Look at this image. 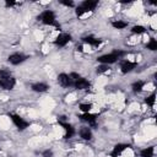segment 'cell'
<instances>
[{
  "mask_svg": "<svg viewBox=\"0 0 157 157\" xmlns=\"http://www.w3.org/2000/svg\"><path fill=\"white\" fill-rule=\"evenodd\" d=\"M126 52L125 50H121V49H114L109 53H105V54H102L97 58V61L99 64H104V65H112V64H115L117 61L121 60L123 56H125Z\"/></svg>",
  "mask_w": 157,
  "mask_h": 157,
  "instance_id": "cell-1",
  "label": "cell"
},
{
  "mask_svg": "<svg viewBox=\"0 0 157 157\" xmlns=\"http://www.w3.org/2000/svg\"><path fill=\"white\" fill-rule=\"evenodd\" d=\"M97 6H98L97 0H83L75 7V13L78 18H82L85 15L92 13Z\"/></svg>",
  "mask_w": 157,
  "mask_h": 157,
  "instance_id": "cell-2",
  "label": "cell"
},
{
  "mask_svg": "<svg viewBox=\"0 0 157 157\" xmlns=\"http://www.w3.org/2000/svg\"><path fill=\"white\" fill-rule=\"evenodd\" d=\"M37 20L43 23L44 26H49V27H55V28H59L60 29V25L56 20V15L53 10H44L42 11L38 16H37Z\"/></svg>",
  "mask_w": 157,
  "mask_h": 157,
  "instance_id": "cell-3",
  "label": "cell"
},
{
  "mask_svg": "<svg viewBox=\"0 0 157 157\" xmlns=\"http://www.w3.org/2000/svg\"><path fill=\"white\" fill-rule=\"evenodd\" d=\"M7 117L10 118V120L12 121V124L16 126V129L18 131H25L26 129H28L31 126V121L26 120L17 113H7Z\"/></svg>",
  "mask_w": 157,
  "mask_h": 157,
  "instance_id": "cell-4",
  "label": "cell"
},
{
  "mask_svg": "<svg viewBox=\"0 0 157 157\" xmlns=\"http://www.w3.org/2000/svg\"><path fill=\"white\" fill-rule=\"evenodd\" d=\"M58 124L64 129V139L69 140V139H72L75 135H76V129L74 128L72 124H70L69 121H65V118L64 117H58Z\"/></svg>",
  "mask_w": 157,
  "mask_h": 157,
  "instance_id": "cell-5",
  "label": "cell"
},
{
  "mask_svg": "<svg viewBox=\"0 0 157 157\" xmlns=\"http://www.w3.org/2000/svg\"><path fill=\"white\" fill-rule=\"evenodd\" d=\"M27 59H29V56L25 53H21V52H15V53H11L9 56H7V61L11 64V65H20L22 63H25Z\"/></svg>",
  "mask_w": 157,
  "mask_h": 157,
  "instance_id": "cell-6",
  "label": "cell"
},
{
  "mask_svg": "<svg viewBox=\"0 0 157 157\" xmlns=\"http://www.w3.org/2000/svg\"><path fill=\"white\" fill-rule=\"evenodd\" d=\"M16 86V78L12 75L0 76V88L5 91H12Z\"/></svg>",
  "mask_w": 157,
  "mask_h": 157,
  "instance_id": "cell-7",
  "label": "cell"
},
{
  "mask_svg": "<svg viewBox=\"0 0 157 157\" xmlns=\"http://www.w3.org/2000/svg\"><path fill=\"white\" fill-rule=\"evenodd\" d=\"M137 66V61H131L129 59H121L119 60V67H120V72L126 75L131 71H134Z\"/></svg>",
  "mask_w": 157,
  "mask_h": 157,
  "instance_id": "cell-8",
  "label": "cell"
},
{
  "mask_svg": "<svg viewBox=\"0 0 157 157\" xmlns=\"http://www.w3.org/2000/svg\"><path fill=\"white\" fill-rule=\"evenodd\" d=\"M71 39H72V37H71L70 33H65V32H63V33H59V34L55 37V39L53 40V43H54L56 47L63 48V47L67 45V44L71 42Z\"/></svg>",
  "mask_w": 157,
  "mask_h": 157,
  "instance_id": "cell-9",
  "label": "cell"
},
{
  "mask_svg": "<svg viewBox=\"0 0 157 157\" xmlns=\"http://www.w3.org/2000/svg\"><path fill=\"white\" fill-rule=\"evenodd\" d=\"M78 118L81 121H85L87 124V126H90L91 129L97 126V115L91 113V112L90 113H82L78 115Z\"/></svg>",
  "mask_w": 157,
  "mask_h": 157,
  "instance_id": "cell-10",
  "label": "cell"
},
{
  "mask_svg": "<svg viewBox=\"0 0 157 157\" xmlns=\"http://www.w3.org/2000/svg\"><path fill=\"white\" fill-rule=\"evenodd\" d=\"M72 87H74L75 90H77V91H85V90L91 88V82H90L86 77L81 76V77H78L77 80L74 81Z\"/></svg>",
  "mask_w": 157,
  "mask_h": 157,
  "instance_id": "cell-11",
  "label": "cell"
},
{
  "mask_svg": "<svg viewBox=\"0 0 157 157\" xmlns=\"http://www.w3.org/2000/svg\"><path fill=\"white\" fill-rule=\"evenodd\" d=\"M56 81H58V83L61 86V87H64V88H69V87H72V80H71V77L69 76V74H66V72H60L58 76H56Z\"/></svg>",
  "mask_w": 157,
  "mask_h": 157,
  "instance_id": "cell-12",
  "label": "cell"
},
{
  "mask_svg": "<svg viewBox=\"0 0 157 157\" xmlns=\"http://www.w3.org/2000/svg\"><path fill=\"white\" fill-rule=\"evenodd\" d=\"M81 39H82V43L83 44H87V45H90L92 48H98L103 43V40L101 38H97L94 36H85Z\"/></svg>",
  "mask_w": 157,
  "mask_h": 157,
  "instance_id": "cell-13",
  "label": "cell"
},
{
  "mask_svg": "<svg viewBox=\"0 0 157 157\" xmlns=\"http://www.w3.org/2000/svg\"><path fill=\"white\" fill-rule=\"evenodd\" d=\"M130 147H131L130 144H124V142L117 144V145L113 147L112 152H110V157H119L125 150H128V148H130Z\"/></svg>",
  "mask_w": 157,
  "mask_h": 157,
  "instance_id": "cell-14",
  "label": "cell"
},
{
  "mask_svg": "<svg viewBox=\"0 0 157 157\" xmlns=\"http://www.w3.org/2000/svg\"><path fill=\"white\" fill-rule=\"evenodd\" d=\"M49 85L47 82H34L31 85V90L36 93H44V92H48L49 91Z\"/></svg>",
  "mask_w": 157,
  "mask_h": 157,
  "instance_id": "cell-15",
  "label": "cell"
},
{
  "mask_svg": "<svg viewBox=\"0 0 157 157\" xmlns=\"http://www.w3.org/2000/svg\"><path fill=\"white\" fill-rule=\"evenodd\" d=\"M78 135L85 141H91L93 139V132H92V129L90 126H82V128H80Z\"/></svg>",
  "mask_w": 157,
  "mask_h": 157,
  "instance_id": "cell-16",
  "label": "cell"
},
{
  "mask_svg": "<svg viewBox=\"0 0 157 157\" xmlns=\"http://www.w3.org/2000/svg\"><path fill=\"white\" fill-rule=\"evenodd\" d=\"M145 86H146V81H144V80H137V81H135V82L131 83V91H132L135 94H137V93H140V92L144 91Z\"/></svg>",
  "mask_w": 157,
  "mask_h": 157,
  "instance_id": "cell-17",
  "label": "cell"
},
{
  "mask_svg": "<svg viewBox=\"0 0 157 157\" xmlns=\"http://www.w3.org/2000/svg\"><path fill=\"white\" fill-rule=\"evenodd\" d=\"M110 25L114 29H124V28L128 27L129 23L126 21H123V20H114V21L110 22Z\"/></svg>",
  "mask_w": 157,
  "mask_h": 157,
  "instance_id": "cell-18",
  "label": "cell"
},
{
  "mask_svg": "<svg viewBox=\"0 0 157 157\" xmlns=\"http://www.w3.org/2000/svg\"><path fill=\"white\" fill-rule=\"evenodd\" d=\"M153 156H155V146H148L140 151V157H153Z\"/></svg>",
  "mask_w": 157,
  "mask_h": 157,
  "instance_id": "cell-19",
  "label": "cell"
},
{
  "mask_svg": "<svg viewBox=\"0 0 157 157\" xmlns=\"http://www.w3.org/2000/svg\"><path fill=\"white\" fill-rule=\"evenodd\" d=\"M131 33L132 34H144V33H146L147 32V29H146V27L145 26H142V25H135V26H132L131 27Z\"/></svg>",
  "mask_w": 157,
  "mask_h": 157,
  "instance_id": "cell-20",
  "label": "cell"
},
{
  "mask_svg": "<svg viewBox=\"0 0 157 157\" xmlns=\"http://www.w3.org/2000/svg\"><path fill=\"white\" fill-rule=\"evenodd\" d=\"M145 48L148 49V50H151V52H156L157 50V40H156V38L151 37L148 39V42L145 44Z\"/></svg>",
  "mask_w": 157,
  "mask_h": 157,
  "instance_id": "cell-21",
  "label": "cell"
},
{
  "mask_svg": "<svg viewBox=\"0 0 157 157\" xmlns=\"http://www.w3.org/2000/svg\"><path fill=\"white\" fill-rule=\"evenodd\" d=\"M110 71V67L109 65H104V64H99L97 67H96V72L98 75H102V74H107Z\"/></svg>",
  "mask_w": 157,
  "mask_h": 157,
  "instance_id": "cell-22",
  "label": "cell"
},
{
  "mask_svg": "<svg viewBox=\"0 0 157 157\" xmlns=\"http://www.w3.org/2000/svg\"><path fill=\"white\" fill-rule=\"evenodd\" d=\"M145 103L148 105V107H153L155 105V103H156V92H152L150 96H147L146 98H145Z\"/></svg>",
  "mask_w": 157,
  "mask_h": 157,
  "instance_id": "cell-23",
  "label": "cell"
},
{
  "mask_svg": "<svg viewBox=\"0 0 157 157\" xmlns=\"http://www.w3.org/2000/svg\"><path fill=\"white\" fill-rule=\"evenodd\" d=\"M93 108V104L92 103H80L78 105V109L82 112V113H90Z\"/></svg>",
  "mask_w": 157,
  "mask_h": 157,
  "instance_id": "cell-24",
  "label": "cell"
},
{
  "mask_svg": "<svg viewBox=\"0 0 157 157\" xmlns=\"http://www.w3.org/2000/svg\"><path fill=\"white\" fill-rule=\"evenodd\" d=\"M59 2L61 5H64V6H66V7H76V5H75V2L72 0H60Z\"/></svg>",
  "mask_w": 157,
  "mask_h": 157,
  "instance_id": "cell-25",
  "label": "cell"
},
{
  "mask_svg": "<svg viewBox=\"0 0 157 157\" xmlns=\"http://www.w3.org/2000/svg\"><path fill=\"white\" fill-rule=\"evenodd\" d=\"M20 4H21V2L13 1V0H6V1H5V6H6V7H13V6L20 5Z\"/></svg>",
  "mask_w": 157,
  "mask_h": 157,
  "instance_id": "cell-26",
  "label": "cell"
},
{
  "mask_svg": "<svg viewBox=\"0 0 157 157\" xmlns=\"http://www.w3.org/2000/svg\"><path fill=\"white\" fill-rule=\"evenodd\" d=\"M42 157H54V152H53V150H49V148L44 150V151L42 152Z\"/></svg>",
  "mask_w": 157,
  "mask_h": 157,
  "instance_id": "cell-27",
  "label": "cell"
},
{
  "mask_svg": "<svg viewBox=\"0 0 157 157\" xmlns=\"http://www.w3.org/2000/svg\"><path fill=\"white\" fill-rule=\"evenodd\" d=\"M9 75H12L9 69H6V67L0 69V76H9Z\"/></svg>",
  "mask_w": 157,
  "mask_h": 157,
  "instance_id": "cell-28",
  "label": "cell"
},
{
  "mask_svg": "<svg viewBox=\"0 0 157 157\" xmlns=\"http://www.w3.org/2000/svg\"><path fill=\"white\" fill-rule=\"evenodd\" d=\"M77 52H83V47L82 45H77Z\"/></svg>",
  "mask_w": 157,
  "mask_h": 157,
  "instance_id": "cell-29",
  "label": "cell"
}]
</instances>
